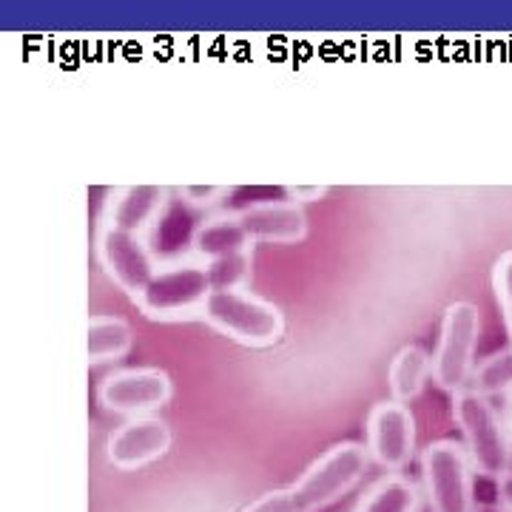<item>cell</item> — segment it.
I'll return each mask as SVG.
<instances>
[{"label":"cell","instance_id":"d4e9b609","mask_svg":"<svg viewBox=\"0 0 512 512\" xmlns=\"http://www.w3.org/2000/svg\"><path fill=\"white\" fill-rule=\"evenodd\" d=\"M507 427H510V439H512V393L507 396Z\"/></svg>","mask_w":512,"mask_h":512},{"label":"cell","instance_id":"ffe728a7","mask_svg":"<svg viewBox=\"0 0 512 512\" xmlns=\"http://www.w3.org/2000/svg\"><path fill=\"white\" fill-rule=\"evenodd\" d=\"M493 293L498 308H501V319L512 342V251L501 254L493 265Z\"/></svg>","mask_w":512,"mask_h":512},{"label":"cell","instance_id":"7402d4cb","mask_svg":"<svg viewBox=\"0 0 512 512\" xmlns=\"http://www.w3.org/2000/svg\"><path fill=\"white\" fill-rule=\"evenodd\" d=\"M288 200L296 205H305V202H319L328 197V185H288L285 188Z\"/></svg>","mask_w":512,"mask_h":512},{"label":"cell","instance_id":"9a60e30c","mask_svg":"<svg viewBox=\"0 0 512 512\" xmlns=\"http://www.w3.org/2000/svg\"><path fill=\"white\" fill-rule=\"evenodd\" d=\"M197 211L200 208L185 202L183 197L168 200L163 217L154 222V245H151V251H154L157 259L160 256H180V251H185V248L194 251V239H197V231H200V225L205 220H194L188 222V225H180V222L194 217Z\"/></svg>","mask_w":512,"mask_h":512},{"label":"cell","instance_id":"5b68a950","mask_svg":"<svg viewBox=\"0 0 512 512\" xmlns=\"http://www.w3.org/2000/svg\"><path fill=\"white\" fill-rule=\"evenodd\" d=\"M481 336V313L473 302L458 299L447 305L439 325V345L433 353V382L456 396L470 387L476 370V348Z\"/></svg>","mask_w":512,"mask_h":512},{"label":"cell","instance_id":"7a4b0ae2","mask_svg":"<svg viewBox=\"0 0 512 512\" xmlns=\"http://www.w3.org/2000/svg\"><path fill=\"white\" fill-rule=\"evenodd\" d=\"M453 421H456L461 444L476 467L478 478L498 481L512 470V439L507 419L495 410L493 399L476 390H461L453 396Z\"/></svg>","mask_w":512,"mask_h":512},{"label":"cell","instance_id":"8992f818","mask_svg":"<svg viewBox=\"0 0 512 512\" xmlns=\"http://www.w3.org/2000/svg\"><path fill=\"white\" fill-rule=\"evenodd\" d=\"M211 293L214 288L205 265L171 262L157 271L146 291L134 299V305L146 319H180V316L202 313Z\"/></svg>","mask_w":512,"mask_h":512},{"label":"cell","instance_id":"e0dca14e","mask_svg":"<svg viewBox=\"0 0 512 512\" xmlns=\"http://www.w3.org/2000/svg\"><path fill=\"white\" fill-rule=\"evenodd\" d=\"M421 495L424 493L416 481L399 473H387L362 495L353 512H419Z\"/></svg>","mask_w":512,"mask_h":512},{"label":"cell","instance_id":"6da1fadb","mask_svg":"<svg viewBox=\"0 0 512 512\" xmlns=\"http://www.w3.org/2000/svg\"><path fill=\"white\" fill-rule=\"evenodd\" d=\"M370 467L365 444L342 441L330 447L325 456H319L311 467L282 490L259 495L239 512H319L336 504L359 487Z\"/></svg>","mask_w":512,"mask_h":512},{"label":"cell","instance_id":"277c9868","mask_svg":"<svg viewBox=\"0 0 512 512\" xmlns=\"http://www.w3.org/2000/svg\"><path fill=\"white\" fill-rule=\"evenodd\" d=\"M200 316L205 325L245 348H271L285 333L282 311L248 291L211 293Z\"/></svg>","mask_w":512,"mask_h":512},{"label":"cell","instance_id":"ac0fdd59","mask_svg":"<svg viewBox=\"0 0 512 512\" xmlns=\"http://www.w3.org/2000/svg\"><path fill=\"white\" fill-rule=\"evenodd\" d=\"M470 390H476L487 399L495 396H510L512 393V345L510 348H501L490 353L487 359H481L473 370V379H470Z\"/></svg>","mask_w":512,"mask_h":512},{"label":"cell","instance_id":"7c38bea8","mask_svg":"<svg viewBox=\"0 0 512 512\" xmlns=\"http://www.w3.org/2000/svg\"><path fill=\"white\" fill-rule=\"evenodd\" d=\"M168 200L171 197L163 185H126L111 194L106 208V228L143 237L163 217Z\"/></svg>","mask_w":512,"mask_h":512},{"label":"cell","instance_id":"cb8c5ba5","mask_svg":"<svg viewBox=\"0 0 512 512\" xmlns=\"http://www.w3.org/2000/svg\"><path fill=\"white\" fill-rule=\"evenodd\" d=\"M473 512H512V510H507L504 504H498V501H495V504H478Z\"/></svg>","mask_w":512,"mask_h":512},{"label":"cell","instance_id":"8fae6325","mask_svg":"<svg viewBox=\"0 0 512 512\" xmlns=\"http://www.w3.org/2000/svg\"><path fill=\"white\" fill-rule=\"evenodd\" d=\"M237 214L248 237L254 239V245L256 242L291 245V242H302L308 237V214L302 205L291 200L254 202Z\"/></svg>","mask_w":512,"mask_h":512},{"label":"cell","instance_id":"9c48e42d","mask_svg":"<svg viewBox=\"0 0 512 512\" xmlns=\"http://www.w3.org/2000/svg\"><path fill=\"white\" fill-rule=\"evenodd\" d=\"M97 259L111 282L123 293H128L131 299H137L146 291L148 282L160 271L157 256L146 239L137 234H126V231H114V228L100 231Z\"/></svg>","mask_w":512,"mask_h":512},{"label":"cell","instance_id":"603a6c76","mask_svg":"<svg viewBox=\"0 0 512 512\" xmlns=\"http://www.w3.org/2000/svg\"><path fill=\"white\" fill-rule=\"evenodd\" d=\"M495 493H498V504H504L507 510H512V470L507 476H501L495 481Z\"/></svg>","mask_w":512,"mask_h":512},{"label":"cell","instance_id":"4fadbf2b","mask_svg":"<svg viewBox=\"0 0 512 512\" xmlns=\"http://www.w3.org/2000/svg\"><path fill=\"white\" fill-rule=\"evenodd\" d=\"M254 239L248 237L239 214H217L202 222L197 239H194V254L205 262H217L237 254H251Z\"/></svg>","mask_w":512,"mask_h":512},{"label":"cell","instance_id":"5bb4252c","mask_svg":"<svg viewBox=\"0 0 512 512\" xmlns=\"http://www.w3.org/2000/svg\"><path fill=\"white\" fill-rule=\"evenodd\" d=\"M430 376H433V356L421 345H404L387 367L390 399L399 404L416 402L430 382Z\"/></svg>","mask_w":512,"mask_h":512},{"label":"cell","instance_id":"52a82bcc","mask_svg":"<svg viewBox=\"0 0 512 512\" xmlns=\"http://www.w3.org/2000/svg\"><path fill=\"white\" fill-rule=\"evenodd\" d=\"M365 447L373 464L387 473H402L416 456V416L407 404H373L365 421Z\"/></svg>","mask_w":512,"mask_h":512},{"label":"cell","instance_id":"44dd1931","mask_svg":"<svg viewBox=\"0 0 512 512\" xmlns=\"http://www.w3.org/2000/svg\"><path fill=\"white\" fill-rule=\"evenodd\" d=\"M225 194H228L225 185H183L180 188V197L185 202H191V205H197V208H205L211 202L222 200Z\"/></svg>","mask_w":512,"mask_h":512},{"label":"cell","instance_id":"2e32d148","mask_svg":"<svg viewBox=\"0 0 512 512\" xmlns=\"http://www.w3.org/2000/svg\"><path fill=\"white\" fill-rule=\"evenodd\" d=\"M134 330L123 316H92L86 325V356L89 365H106L128 356Z\"/></svg>","mask_w":512,"mask_h":512},{"label":"cell","instance_id":"ba28073f","mask_svg":"<svg viewBox=\"0 0 512 512\" xmlns=\"http://www.w3.org/2000/svg\"><path fill=\"white\" fill-rule=\"evenodd\" d=\"M174 396V384L171 376L160 370V367H126V370H114L109 373L100 390L97 399L100 404L117 413V416H151L154 410H160L171 402Z\"/></svg>","mask_w":512,"mask_h":512},{"label":"cell","instance_id":"3957f363","mask_svg":"<svg viewBox=\"0 0 512 512\" xmlns=\"http://www.w3.org/2000/svg\"><path fill=\"white\" fill-rule=\"evenodd\" d=\"M476 467L464 444L439 439L421 453V493L430 512H473L476 501Z\"/></svg>","mask_w":512,"mask_h":512},{"label":"cell","instance_id":"d6986e66","mask_svg":"<svg viewBox=\"0 0 512 512\" xmlns=\"http://www.w3.org/2000/svg\"><path fill=\"white\" fill-rule=\"evenodd\" d=\"M205 271L211 279L214 293L245 291L248 279H251V254H237L217 262H205Z\"/></svg>","mask_w":512,"mask_h":512},{"label":"cell","instance_id":"30bf717a","mask_svg":"<svg viewBox=\"0 0 512 512\" xmlns=\"http://www.w3.org/2000/svg\"><path fill=\"white\" fill-rule=\"evenodd\" d=\"M171 424L160 416H134L120 427H114L106 439V458L114 470L134 473L140 467H148L171 450Z\"/></svg>","mask_w":512,"mask_h":512}]
</instances>
